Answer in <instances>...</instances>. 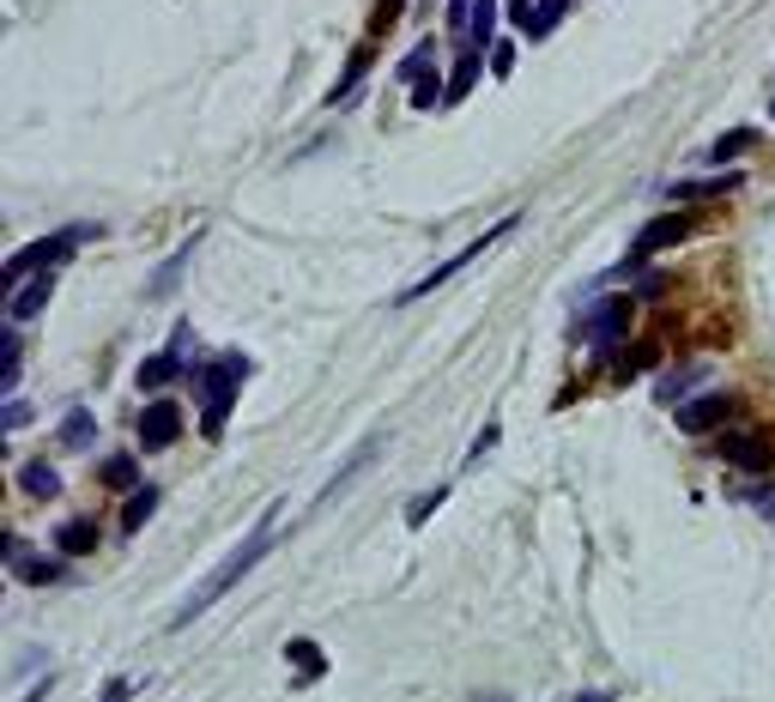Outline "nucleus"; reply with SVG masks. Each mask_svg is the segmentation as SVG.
Wrapping results in <instances>:
<instances>
[{
	"label": "nucleus",
	"mask_w": 775,
	"mask_h": 702,
	"mask_svg": "<svg viewBox=\"0 0 775 702\" xmlns=\"http://www.w3.org/2000/svg\"><path fill=\"white\" fill-rule=\"evenodd\" d=\"M273 527H279V508H267V520H261V527H255V534H249V539H243V551H231V558H224V563H219V570H212V575H207V582H200V587H195V594H188V606H183V611H176L171 624H176V630H188V624H195V618H200V611H207V606H212V599H219V594H231V587H237V582H243V575H249V570H255V563H261V558H267V551H273Z\"/></svg>",
	"instance_id": "f257e3e1"
},
{
	"label": "nucleus",
	"mask_w": 775,
	"mask_h": 702,
	"mask_svg": "<svg viewBox=\"0 0 775 702\" xmlns=\"http://www.w3.org/2000/svg\"><path fill=\"white\" fill-rule=\"evenodd\" d=\"M249 376V358H224V364H207L200 370V406H207V412H200V430H207V436H219L224 430V418H231V406H237V382Z\"/></svg>",
	"instance_id": "f03ea898"
},
{
	"label": "nucleus",
	"mask_w": 775,
	"mask_h": 702,
	"mask_svg": "<svg viewBox=\"0 0 775 702\" xmlns=\"http://www.w3.org/2000/svg\"><path fill=\"white\" fill-rule=\"evenodd\" d=\"M509 231H515V219L491 224V231L479 236V243H467V248H460V255H448L443 267H431V273H424L419 285H407V291H400L395 303H424V297H431L436 285H448V279H455V273H467V267H473V260H485V255H491V248H497V243H503V236H509Z\"/></svg>",
	"instance_id": "7ed1b4c3"
},
{
	"label": "nucleus",
	"mask_w": 775,
	"mask_h": 702,
	"mask_svg": "<svg viewBox=\"0 0 775 702\" xmlns=\"http://www.w3.org/2000/svg\"><path fill=\"white\" fill-rule=\"evenodd\" d=\"M85 236L92 231H61V236H43V243H31L25 255L13 260V267H7V285H25V273H43V267H55V260H67V248H80Z\"/></svg>",
	"instance_id": "20e7f679"
},
{
	"label": "nucleus",
	"mask_w": 775,
	"mask_h": 702,
	"mask_svg": "<svg viewBox=\"0 0 775 702\" xmlns=\"http://www.w3.org/2000/svg\"><path fill=\"white\" fill-rule=\"evenodd\" d=\"M691 231H696V224L684 219V212H660V219H648L643 231H636L631 255H643V260H648V255H660V248H679Z\"/></svg>",
	"instance_id": "39448f33"
},
{
	"label": "nucleus",
	"mask_w": 775,
	"mask_h": 702,
	"mask_svg": "<svg viewBox=\"0 0 775 702\" xmlns=\"http://www.w3.org/2000/svg\"><path fill=\"white\" fill-rule=\"evenodd\" d=\"M733 412H739L733 394H703V400H684V406H679V430H684V436H703V430L727 424Z\"/></svg>",
	"instance_id": "423d86ee"
},
{
	"label": "nucleus",
	"mask_w": 775,
	"mask_h": 702,
	"mask_svg": "<svg viewBox=\"0 0 775 702\" xmlns=\"http://www.w3.org/2000/svg\"><path fill=\"white\" fill-rule=\"evenodd\" d=\"M176 436H183V412H176V400H152L140 412V443L145 448H171Z\"/></svg>",
	"instance_id": "0eeeda50"
},
{
	"label": "nucleus",
	"mask_w": 775,
	"mask_h": 702,
	"mask_svg": "<svg viewBox=\"0 0 775 702\" xmlns=\"http://www.w3.org/2000/svg\"><path fill=\"white\" fill-rule=\"evenodd\" d=\"M624 315H631V297L600 303V309L582 321V339H588V346H618V334H624Z\"/></svg>",
	"instance_id": "6e6552de"
},
{
	"label": "nucleus",
	"mask_w": 775,
	"mask_h": 702,
	"mask_svg": "<svg viewBox=\"0 0 775 702\" xmlns=\"http://www.w3.org/2000/svg\"><path fill=\"white\" fill-rule=\"evenodd\" d=\"M715 455H727L733 460V467H751V472H763L775 460V448L763 443V436H721V448H715Z\"/></svg>",
	"instance_id": "1a4fd4ad"
},
{
	"label": "nucleus",
	"mask_w": 775,
	"mask_h": 702,
	"mask_svg": "<svg viewBox=\"0 0 775 702\" xmlns=\"http://www.w3.org/2000/svg\"><path fill=\"white\" fill-rule=\"evenodd\" d=\"M739 183H745L739 169H727V176H703V183H672V200H721V195H733Z\"/></svg>",
	"instance_id": "9d476101"
},
{
	"label": "nucleus",
	"mask_w": 775,
	"mask_h": 702,
	"mask_svg": "<svg viewBox=\"0 0 775 702\" xmlns=\"http://www.w3.org/2000/svg\"><path fill=\"white\" fill-rule=\"evenodd\" d=\"M152 515H158V491H152V484L128 491V508H121V534H140V527H145Z\"/></svg>",
	"instance_id": "9b49d317"
},
{
	"label": "nucleus",
	"mask_w": 775,
	"mask_h": 702,
	"mask_svg": "<svg viewBox=\"0 0 775 702\" xmlns=\"http://www.w3.org/2000/svg\"><path fill=\"white\" fill-rule=\"evenodd\" d=\"M55 546L67 551V558H85V551H97V520H67L61 534H55Z\"/></svg>",
	"instance_id": "f8f14e48"
},
{
	"label": "nucleus",
	"mask_w": 775,
	"mask_h": 702,
	"mask_svg": "<svg viewBox=\"0 0 775 702\" xmlns=\"http://www.w3.org/2000/svg\"><path fill=\"white\" fill-rule=\"evenodd\" d=\"M285 660L303 672V685H316V678L328 672V660L316 654V642H309V636H291V642H285Z\"/></svg>",
	"instance_id": "ddd939ff"
},
{
	"label": "nucleus",
	"mask_w": 775,
	"mask_h": 702,
	"mask_svg": "<svg viewBox=\"0 0 775 702\" xmlns=\"http://www.w3.org/2000/svg\"><path fill=\"white\" fill-rule=\"evenodd\" d=\"M49 297H55V279H49V273L31 279V285L13 297V327H19V321H31V315H43V303H49Z\"/></svg>",
	"instance_id": "4468645a"
},
{
	"label": "nucleus",
	"mask_w": 775,
	"mask_h": 702,
	"mask_svg": "<svg viewBox=\"0 0 775 702\" xmlns=\"http://www.w3.org/2000/svg\"><path fill=\"white\" fill-rule=\"evenodd\" d=\"M176 376H183V351H164V358H145L140 364V388H164Z\"/></svg>",
	"instance_id": "2eb2a0df"
},
{
	"label": "nucleus",
	"mask_w": 775,
	"mask_h": 702,
	"mask_svg": "<svg viewBox=\"0 0 775 702\" xmlns=\"http://www.w3.org/2000/svg\"><path fill=\"white\" fill-rule=\"evenodd\" d=\"M564 13H569V0H533V25H527V37H552L557 25H564Z\"/></svg>",
	"instance_id": "dca6fc26"
},
{
	"label": "nucleus",
	"mask_w": 775,
	"mask_h": 702,
	"mask_svg": "<svg viewBox=\"0 0 775 702\" xmlns=\"http://www.w3.org/2000/svg\"><path fill=\"white\" fill-rule=\"evenodd\" d=\"M19 484H25L31 496H61V472H55L49 460H31V467L19 472Z\"/></svg>",
	"instance_id": "f3484780"
},
{
	"label": "nucleus",
	"mask_w": 775,
	"mask_h": 702,
	"mask_svg": "<svg viewBox=\"0 0 775 702\" xmlns=\"http://www.w3.org/2000/svg\"><path fill=\"white\" fill-rule=\"evenodd\" d=\"M467 37H473V49H485V43L497 37V0H473V19H467Z\"/></svg>",
	"instance_id": "a211bd4d"
},
{
	"label": "nucleus",
	"mask_w": 775,
	"mask_h": 702,
	"mask_svg": "<svg viewBox=\"0 0 775 702\" xmlns=\"http://www.w3.org/2000/svg\"><path fill=\"white\" fill-rule=\"evenodd\" d=\"M92 436H97L92 412H85V406H73V412L61 418V443H67V448H92Z\"/></svg>",
	"instance_id": "6ab92c4d"
},
{
	"label": "nucleus",
	"mask_w": 775,
	"mask_h": 702,
	"mask_svg": "<svg viewBox=\"0 0 775 702\" xmlns=\"http://www.w3.org/2000/svg\"><path fill=\"white\" fill-rule=\"evenodd\" d=\"M473 79H479V49H467L455 61V73H448V104H460V97L473 92Z\"/></svg>",
	"instance_id": "aec40b11"
},
{
	"label": "nucleus",
	"mask_w": 775,
	"mask_h": 702,
	"mask_svg": "<svg viewBox=\"0 0 775 702\" xmlns=\"http://www.w3.org/2000/svg\"><path fill=\"white\" fill-rule=\"evenodd\" d=\"M751 145H758V128H733V133H721V140L709 145V164H727V157L751 152Z\"/></svg>",
	"instance_id": "412c9836"
},
{
	"label": "nucleus",
	"mask_w": 775,
	"mask_h": 702,
	"mask_svg": "<svg viewBox=\"0 0 775 702\" xmlns=\"http://www.w3.org/2000/svg\"><path fill=\"white\" fill-rule=\"evenodd\" d=\"M97 479L109 484V491H140V467H133V455H116V460H104V472H97Z\"/></svg>",
	"instance_id": "4be33fe9"
},
{
	"label": "nucleus",
	"mask_w": 775,
	"mask_h": 702,
	"mask_svg": "<svg viewBox=\"0 0 775 702\" xmlns=\"http://www.w3.org/2000/svg\"><path fill=\"white\" fill-rule=\"evenodd\" d=\"M436 104H448V85H436V73L412 79V109H436Z\"/></svg>",
	"instance_id": "5701e85b"
},
{
	"label": "nucleus",
	"mask_w": 775,
	"mask_h": 702,
	"mask_svg": "<svg viewBox=\"0 0 775 702\" xmlns=\"http://www.w3.org/2000/svg\"><path fill=\"white\" fill-rule=\"evenodd\" d=\"M443 496H448V491H443V484H436V491H424V496H419V503H412V508H407V527H424V520H431V515H436V508H443Z\"/></svg>",
	"instance_id": "b1692460"
},
{
	"label": "nucleus",
	"mask_w": 775,
	"mask_h": 702,
	"mask_svg": "<svg viewBox=\"0 0 775 702\" xmlns=\"http://www.w3.org/2000/svg\"><path fill=\"white\" fill-rule=\"evenodd\" d=\"M431 55H436L431 43H419V49H412L407 61H400V73H407V79H424V73H431Z\"/></svg>",
	"instance_id": "393cba45"
},
{
	"label": "nucleus",
	"mask_w": 775,
	"mask_h": 702,
	"mask_svg": "<svg viewBox=\"0 0 775 702\" xmlns=\"http://www.w3.org/2000/svg\"><path fill=\"white\" fill-rule=\"evenodd\" d=\"M491 73H497V79L515 73V43H491Z\"/></svg>",
	"instance_id": "a878e982"
},
{
	"label": "nucleus",
	"mask_w": 775,
	"mask_h": 702,
	"mask_svg": "<svg viewBox=\"0 0 775 702\" xmlns=\"http://www.w3.org/2000/svg\"><path fill=\"white\" fill-rule=\"evenodd\" d=\"M648 351H655V346H636L631 358H624V364H618V376H643V370L655 364V358H648Z\"/></svg>",
	"instance_id": "bb28decb"
},
{
	"label": "nucleus",
	"mask_w": 775,
	"mask_h": 702,
	"mask_svg": "<svg viewBox=\"0 0 775 702\" xmlns=\"http://www.w3.org/2000/svg\"><path fill=\"white\" fill-rule=\"evenodd\" d=\"M497 436H503V430H497V424H485V430H479V443H473V455H467V460H479L485 448H497Z\"/></svg>",
	"instance_id": "cd10ccee"
},
{
	"label": "nucleus",
	"mask_w": 775,
	"mask_h": 702,
	"mask_svg": "<svg viewBox=\"0 0 775 702\" xmlns=\"http://www.w3.org/2000/svg\"><path fill=\"white\" fill-rule=\"evenodd\" d=\"M503 7H509V19H515V25H533V7H527V0H503Z\"/></svg>",
	"instance_id": "c85d7f7f"
},
{
	"label": "nucleus",
	"mask_w": 775,
	"mask_h": 702,
	"mask_svg": "<svg viewBox=\"0 0 775 702\" xmlns=\"http://www.w3.org/2000/svg\"><path fill=\"white\" fill-rule=\"evenodd\" d=\"M473 19V0H448V25H467Z\"/></svg>",
	"instance_id": "c756f323"
},
{
	"label": "nucleus",
	"mask_w": 775,
	"mask_h": 702,
	"mask_svg": "<svg viewBox=\"0 0 775 702\" xmlns=\"http://www.w3.org/2000/svg\"><path fill=\"white\" fill-rule=\"evenodd\" d=\"M128 697H133V685H128V678H116V685L104 690V702H128Z\"/></svg>",
	"instance_id": "7c9ffc66"
},
{
	"label": "nucleus",
	"mask_w": 775,
	"mask_h": 702,
	"mask_svg": "<svg viewBox=\"0 0 775 702\" xmlns=\"http://www.w3.org/2000/svg\"><path fill=\"white\" fill-rule=\"evenodd\" d=\"M569 702H618V690H588V697H569Z\"/></svg>",
	"instance_id": "2f4dec72"
},
{
	"label": "nucleus",
	"mask_w": 775,
	"mask_h": 702,
	"mask_svg": "<svg viewBox=\"0 0 775 702\" xmlns=\"http://www.w3.org/2000/svg\"><path fill=\"white\" fill-rule=\"evenodd\" d=\"M491 702H509V697H491Z\"/></svg>",
	"instance_id": "473e14b6"
},
{
	"label": "nucleus",
	"mask_w": 775,
	"mask_h": 702,
	"mask_svg": "<svg viewBox=\"0 0 775 702\" xmlns=\"http://www.w3.org/2000/svg\"><path fill=\"white\" fill-rule=\"evenodd\" d=\"M770 109H775V104H770Z\"/></svg>",
	"instance_id": "72a5a7b5"
}]
</instances>
